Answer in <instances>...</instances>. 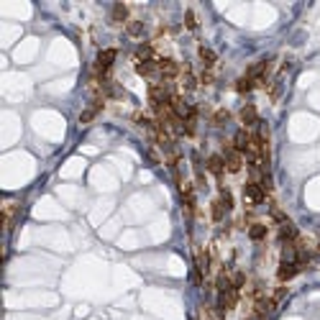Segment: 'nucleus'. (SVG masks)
Segmentation results:
<instances>
[{"label": "nucleus", "mask_w": 320, "mask_h": 320, "mask_svg": "<svg viewBox=\"0 0 320 320\" xmlns=\"http://www.w3.org/2000/svg\"><path fill=\"white\" fill-rule=\"evenodd\" d=\"M156 64H159V77H162V82H164V85H169L172 80H177V77L182 75V67H180L175 59H169V57L156 59Z\"/></svg>", "instance_id": "obj_1"}, {"label": "nucleus", "mask_w": 320, "mask_h": 320, "mask_svg": "<svg viewBox=\"0 0 320 320\" xmlns=\"http://www.w3.org/2000/svg\"><path fill=\"white\" fill-rule=\"evenodd\" d=\"M243 200H246L249 205H261V203L266 200V190L259 185V180H249V182L243 185Z\"/></svg>", "instance_id": "obj_2"}, {"label": "nucleus", "mask_w": 320, "mask_h": 320, "mask_svg": "<svg viewBox=\"0 0 320 320\" xmlns=\"http://www.w3.org/2000/svg\"><path fill=\"white\" fill-rule=\"evenodd\" d=\"M223 159H226V172L238 175V172L243 169V154L236 151L233 146H226V149H223Z\"/></svg>", "instance_id": "obj_3"}, {"label": "nucleus", "mask_w": 320, "mask_h": 320, "mask_svg": "<svg viewBox=\"0 0 320 320\" xmlns=\"http://www.w3.org/2000/svg\"><path fill=\"white\" fill-rule=\"evenodd\" d=\"M180 195H182V205H185V213L192 218L195 215V187L190 182H180Z\"/></svg>", "instance_id": "obj_4"}, {"label": "nucleus", "mask_w": 320, "mask_h": 320, "mask_svg": "<svg viewBox=\"0 0 320 320\" xmlns=\"http://www.w3.org/2000/svg\"><path fill=\"white\" fill-rule=\"evenodd\" d=\"M105 108V97L103 95H97L92 103H90V108H85L82 113H80V123H90V120H95L97 118V113Z\"/></svg>", "instance_id": "obj_5"}, {"label": "nucleus", "mask_w": 320, "mask_h": 320, "mask_svg": "<svg viewBox=\"0 0 320 320\" xmlns=\"http://www.w3.org/2000/svg\"><path fill=\"white\" fill-rule=\"evenodd\" d=\"M302 272V266L297 264V261H287V259H282V264H279V269H277V277H279V282H289L292 277H297Z\"/></svg>", "instance_id": "obj_6"}, {"label": "nucleus", "mask_w": 320, "mask_h": 320, "mask_svg": "<svg viewBox=\"0 0 320 320\" xmlns=\"http://www.w3.org/2000/svg\"><path fill=\"white\" fill-rule=\"evenodd\" d=\"M205 169L210 175H215V177H223L226 175V159H223V154H210L208 162H205Z\"/></svg>", "instance_id": "obj_7"}, {"label": "nucleus", "mask_w": 320, "mask_h": 320, "mask_svg": "<svg viewBox=\"0 0 320 320\" xmlns=\"http://www.w3.org/2000/svg\"><path fill=\"white\" fill-rule=\"evenodd\" d=\"M251 146H254V138H251V133L246 131V128H241L238 133H236V138H233V149L236 151H241L243 156L251 151Z\"/></svg>", "instance_id": "obj_8"}, {"label": "nucleus", "mask_w": 320, "mask_h": 320, "mask_svg": "<svg viewBox=\"0 0 320 320\" xmlns=\"http://www.w3.org/2000/svg\"><path fill=\"white\" fill-rule=\"evenodd\" d=\"M297 238H300L297 228H294L289 220H284V223L279 226V241H282V243H294Z\"/></svg>", "instance_id": "obj_9"}, {"label": "nucleus", "mask_w": 320, "mask_h": 320, "mask_svg": "<svg viewBox=\"0 0 320 320\" xmlns=\"http://www.w3.org/2000/svg\"><path fill=\"white\" fill-rule=\"evenodd\" d=\"M241 123H243V128H251V126L259 123V113H256L254 105H243V110H241Z\"/></svg>", "instance_id": "obj_10"}, {"label": "nucleus", "mask_w": 320, "mask_h": 320, "mask_svg": "<svg viewBox=\"0 0 320 320\" xmlns=\"http://www.w3.org/2000/svg\"><path fill=\"white\" fill-rule=\"evenodd\" d=\"M136 72L141 77H156L159 75V64H156V59L154 62H136Z\"/></svg>", "instance_id": "obj_11"}, {"label": "nucleus", "mask_w": 320, "mask_h": 320, "mask_svg": "<svg viewBox=\"0 0 320 320\" xmlns=\"http://www.w3.org/2000/svg\"><path fill=\"white\" fill-rule=\"evenodd\" d=\"M110 18H113V23H128V6L115 3L113 11H110Z\"/></svg>", "instance_id": "obj_12"}, {"label": "nucleus", "mask_w": 320, "mask_h": 320, "mask_svg": "<svg viewBox=\"0 0 320 320\" xmlns=\"http://www.w3.org/2000/svg\"><path fill=\"white\" fill-rule=\"evenodd\" d=\"M136 62H154V46L151 44H141L136 49Z\"/></svg>", "instance_id": "obj_13"}, {"label": "nucleus", "mask_w": 320, "mask_h": 320, "mask_svg": "<svg viewBox=\"0 0 320 320\" xmlns=\"http://www.w3.org/2000/svg\"><path fill=\"white\" fill-rule=\"evenodd\" d=\"M200 59H203V64H205V69H213V64H215V52L213 49H208V46H200Z\"/></svg>", "instance_id": "obj_14"}, {"label": "nucleus", "mask_w": 320, "mask_h": 320, "mask_svg": "<svg viewBox=\"0 0 320 320\" xmlns=\"http://www.w3.org/2000/svg\"><path fill=\"white\" fill-rule=\"evenodd\" d=\"M182 87H185V90H195V87H198V77L192 75L190 67L182 69Z\"/></svg>", "instance_id": "obj_15"}, {"label": "nucleus", "mask_w": 320, "mask_h": 320, "mask_svg": "<svg viewBox=\"0 0 320 320\" xmlns=\"http://www.w3.org/2000/svg\"><path fill=\"white\" fill-rule=\"evenodd\" d=\"M249 236H251L254 241H264V238H266V226H264V223H251Z\"/></svg>", "instance_id": "obj_16"}, {"label": "nucleus", "mask_w": 320, "mask_h": 320, "mask_svg": "<svg viewBox=\"0 0 320 320\" xmlns=\"http://www.w3.org/2000/svg\"><path fill=\"white\" fill-rule=\"evenodd\" d=\"M226 213H228V210L223 208V203H220V200H215V203H213V208H210V215H213V220H215V223H220Z\"/></svg>", "instance_id": "obj_17"}, {"label": "nucleus", "mask_w": 320, "mask_h": 320, "mask_svg": "<svg viewBox=\"0 0 320 320\" xmlns=\"http://www.w3.org/2000/svg\"><path fill=\"white\" fill-rule=\"evenodd\" d=\"M218 200L223 203L226 210H233V195L228 192V187H220V198H218Z\"/></svg>", "instance_id": "obj_18"}, {"label": "nucleus", "mask_w": 320, "mask_h": 320, "mask_svg": "<svg viewBox=\"0 0 320 320\" xmlns=\"http://www.w3.org/2000/svg\"><path fill=\"white\" fill-rule=\"evenodd\" d=\"M128 36H143V23L141 21H128Z\"/></svg>", "instance_id": "obj_19"}, {"label": "nucleus", "mask_w": 320, "mask_h": 320, "mask_svg": "<svg viewBox=\"0 0 320 320\" xmlns=\"http://www.w3.org/2000/svg\"><path fill=\"white\" fill-rule=\"evenodd\" d=\"M254 87H256V85H254V82H251V80H249L246 75H243V77H241V80L236 82V90H238V92H251Z\"/></svg>", "instance_id": "obj_20"}, {"label": "nucleus", "mask_w": 320, "mask_h": 320, "mask_svg": "<svg viewBox=\"0 0 320 320\" xmlns=\"http://www.w3.org/2000/svg\"><path fill=\"white\" fill-rule=\"evenodd\" d=\"M185 26H187L190 31L198 29V16H195V11H187V13H185Z\"/></svg>", "instance_id": "obj_21"}, {"label": "nucleus", "mask_w": 320, "mask_h": 320, "mask_svg": "<svg viewBox=\"0 0 320 320\" xmlns=\"http://www.w3.org/2000/svg\"><path fill=\"white\" fill-rule=\"evenodd\" d=\"M231 282H233V289H238V292H241V289H243V284H246V277H243L241 272H236Z\"/></svg>", "instance_id": "obj_22"}, {"label": "nucleus", "mask_w": 320, "mask_h": 320, "mask_svg": "<svg viewBox=\"0 0 320 320\" xmlns=\"http://www.w3.org/2000/svg\"><path fill=\"white\" fill-rule=\"evenodd\" d=\"M228 118H231V115H228V110H218V113L213 115V123H215V126H223Z\"/></svg>", "instance_id": "obj_23"}, {"label": "nucleus", "mask_w": 320, "mask_h": 320, "mask_svg": "<svg viewBox=\"0 0 320 320\" xmlns=\"http://www.w3.org/2000/svg\"><path fill=\"white\" fill-rule=\"evenodd\" d=\"M200 82H203V85H210V82H213V72H210V69H205V72H203V77H200Z\"/></svg>", "instance_id": "obj_24"}]
</instances>
